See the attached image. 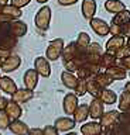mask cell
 Here are the masks:
<instances>
[{
	"label": "cell",
	"instance_id": "1",
	"mask_svg": "<svg viewBox=\"0 0 130 135\" xmlns=\"http://www.w3.org/2000/svg\"><path fill=\"white\" fill-rule=\"evenodd\" d=\"M51 17L52 11L50 6H43L37 11V14L34 17V24L40 31H47L50 28V23H51Z\"/></svg>",
	"mask_w": 130,
	"mask_h": 135
},
{
	"label": "cell",
	"instance_id": "2",
	"mask_svg": "<svg viewBox=\"0 0 130 135\" xmlns=\"http://www.w3.org/2000/svg\"><path fill=\"white\" fill-rule=\"evenodd\" d=\"M64 48H65V45H64V40L62 38H55V40L50 41L47 51H45V58L48 61H52V62L57 61V59L61 58Z\"/></svg>",
	"mask_w": 130,
	"mask_h": 135
},
{
	"label": "cell",
	"instance_id": "3",
	"mask_svg": "<svg viewBox=\"0 0 130 135\" xmlns=\"http://www.w3.org/2000/svg\"><path fill=\"white\" fill-rule=\"evenodd\" d=\"M102 70V66L98 65V63H91V62H86L83 66H81L77 72V76L79 79H83V80H89L92 78H95L99 72Z\"/></svg>",
	"mask_w": 130,
	"mask_h": 135
},
{
	"label": "cell",
	"instance_id": "4",
	"mask_svg": "<svg viewBox=\"0 0 130 135\" xmlns=\"http://www.w3.org/2000/svg\"><path fill=\"white\" fill-rule=\"evenodd\" d=\"M17 45V38L6 35L0 38V58H7L11 55V51L14 49V46Z\"/></svg>",
	"mask_w": 130,
	"mask_h": 135
},
{
	"label": "cell",
	"instance_id": "5",
	"mask_svg": "<svg viewBox=\"0 0 130 135\" xmlns=\"http://www.w3.org/2000/svg\"><path fill=\"white\" fill-rule=\"evenodd\" d=\"M103 52H105L103 46L99 42H91L89 48H88V52H86V62L100 65V56H102Z\"/></svg>",
	"mask_w": 130,
	"mask_h": 135
},
{
	"label": "cell",
	"instance_id": "6",
	"mask_svg": "<svg viewBox=\"0 0 130 135\" xmlns=\"http://www.w3.org/2000/svg\"><path fill=\"white\" fill-rule=\"evenodd\" d=\"M79 101H78V96L75 93H68L65 94L64 100H62V110H64L65 114L68 115H74L75 110L78 108Z\"/></svg>",
	"mask_w": 130,
	"mask_h": 135
},
{
	"label": "cell",
	"instance_id": "7",
	"mask_svg": "<svg viewBox=\"0 0 130 135\" xmlns=\"http://www.w3.org/2000/svg\"><path fill=\"white\" fill-rule=\"evenodd\" d=\"M103 105H105V103L99 99V97H93V99H92V101L89 103V117L92 120L98 121L102 118V115L105 114Z\"/></svg>",
	"mask_w": 130,
	"mask_h": 135
},
{
	"label": "cell",
	"instance_id": "8",
	"mask_svg": "<svg viewBox=\"0 0 130 135\" xmlns=\"http://www.w3.org/2000/svg\"><path fill=\"white\" fill-rule=\"evenodd\" d=\"M106 131H109V135H130V120L119 117V121Z\"/></svg>",
	"mask_w": 130,
	"mask_h": 135
},
{
	"label": "cell",
	"instance_id": "9",
	"mask_svg": "<svg viewBox=\"0 0 130 135\" xmlns=\"http://www.w3.org/2000/svg\"><path fill=\"white\" fill-rule=\"evenodd\" d=\"M89 25L92 28V31L95 34H98L99 37H105L107 34H110V28H109V24L102 18H98V17H93L92 20H89Z\"/></svg>",
	"mask_w": 130,
	"mask_h": 135
},
{
	"label": "cell",
	"instance_id": "10",
	"mask_svg": "<svg viewBox=\"0 0 130 135\" xmlns=\"http://www.w3.org/2000/svg\"><path fill=\"white\" fill-rule=\"evenodd\" d=\"M20 65H21V58H20V55L11 54L10 56L3 59V63H2V68H0V69L3 72H6V73H11V72H14L16 69H19Z\"/></svg>",
	"mask_w": 130,
	"mask_h": 135
},
{
	"label": "cell",
	"instance_id": "11",
	"mask_svg": "<svg viewBox=\"0 0 130 135\" xmlns=\"http://www.w3.org/2000/svg\"><path fill=\"white\" fill-rule=\"evenodd\" d=\"M119 117H120V111L117 110H110V111H106L102 115V118L99 120L100 125H102L103 129H110L113 125L119 121Z\"/></svg>",
	"mask_w": 130,
	"mask_h": 135
},
{
	"label": "cell",
	"instance_id": "12",
	"mask_svg": "<svg viewBox=\"0 0 130 135\" xmlns=\"http://www.w3.org/2000/svg\"><path fill=\"white\" fill-rule=\"evenodd\" d=\"M9 31H10V35L14 37V38H21L27 34V24L24 23L23 20H11L10 21V25H9Z\"/></svg>",
	"mask_w": 130,
	"mask_h": 135
},
{
	"label": "cell",
	"instance_id": "13",
	"mask_svg": "<svg viewBox=\"0 0 130 135\" xmlns=\"http://www.w3.org/2000/svg\"><path fill=\"white\" fill-rule=\"evenodd\" d=\"M34 69L38 72V75L41 78H50V75H51L50 61L44 56H38L34 59Z\"/></svg>",
	"mask_w": 130,
	"mask_h": 135
},
{
	"label": "cell",
	"instance_id": "14",
	"mask_svg": "<svg viewBox=\"0 0 130 135\" xmlns=\"http://www.w3.org/2000/svg\"><path fill=\"white\" fill-rule=\"evenodd\" d=\"M82 54H83V52H81V51H79L77 42H75V41L69 42V44L64 48V51H62V55H61L62 63H64V62H68V61H71V59L79 56V55H82Z\"/></svg>",
	"mask_w": 130,
	"mask_h": 135
},
{
	"label": "cell",
	"instance_id": "15",
	"mask_svg": "<svg viewBox=\"0 0 130 135\" xmlns=\"http://www.w3.org/2000/svg\"><path fill=\"white\" fill-rule=\"evenodd\" d=\"M38 72L35 69H27L24 72L23 75V82H24V87L27 89H31V90H34L37 87V84H38Z\"/></svg>",
	"mask_w": 130,
	"mask_h": 135
},
{
	"label": "cell",
	"instance_id": "16",
	"mask_svg": "<svg viewBox=\"0 0 130 135\" xmlns=\"http://www.w3.org/2000/svg\"><path fill=\"white\" fill-rule=\"evenodd\" d=\"M33 97H34V90L31 89H27V87H21V89H17L13 94H11V100L17 101V103H27L30 101Z\"/></svg>",
	"mask_w": 130,
	"mask_h": 135
},
{
	"label": "cell",
	"instance_id": "17",
	"mask_svg": "<svg viewBox=\"0 0 130 135\" xmlns=\"http://www.w3.org/2000/svg\"><path fill=\"white\" fill-rule=\"evenodd\" d=\"M124 44H126V40H124L123 35H112V37L107 40L106 45H105V49H106L107 52L116 54Z\"/></svg>",
	"mask_w": 130,
	"mask_h": 135
},
{
	"label": "cell",
	"instance_id": "18",
	"mask_svg": "<svg viewBox=\"0 0 130 135\" xmlns=\"http://www.w3.org/2000/svg\"><path fill=\"white\" fill-rule=\"evenodd\" d=\"M75 124H77L74 118H69V117H60L54 122L55 128L60 132H69V131H72L75 128Z\"/></svg>",
	"mask_w": 130,
	"mask_h": 135
},
{
	"label": "cell",
	"instance_id": "19",
	"mask_svg": "<svg viewBox=\"0 0 130 135\" xmlns=\"http://www.w3.org/2000/svg\"><path fill=\"white\" fill-rule=\"evenodd\" d=\"M96 8H98V4H96V0H82V6H81V11L83 18L86 20H92L96 14Z\"/></svg>",
	"mask_w": 130,
	"mask_h": 135
},
{
	"label": "cell",
	"instance_id": "20",
	"mask_svg": "<svg viewBox=\"0 0 130 135\" xmlns=\"http://www.w3.org/2000/svg\"><path fill=\"white\" fill-rule=\"evenodd\" d=\"M61 82L66 89L75 90V87H77V84L79 82V78L74 73V72H69V70L65 69V70H62V73H61Z\"/></svg>",
	"mask_w": 130,
	"mask_h": 135
},
{
	"label": "cell",
	"instance_id": "21",
	"mask_svg": "<svg viewBox=\"0 0 130 135\" xmlns=\"http://www.w3.org/2000/svg\"><path fill=\"white\" fill-rule=\"evenodd\" d=\"M103 131L102 125L99 121H91V122H85L83 125H81V132L83 135H98Z\"/></svg>",
	"mask_w": 130,
	"mask_h": 135
},
{
	"label": "cell",
	"instance_id": "22",
	"mask_svg": "<svg viewBox=\"0 0 130 135\" xmlns=\"http://www.w3.org/2000/svg\"><path fill=\"white\" fill-rule=\"evenodd\" d=\"M17 89H19L17 84H16V82L11 78H9V76H2V79H0V90L3 93L11 96Z\"/></svg>",
	"mask_w": 130,
	"mask_h": 135
},
{
	"label": "cell",
	"instance_id": "23",
	"mask_svg": "<svg viewBox=\"0 0 130 135\" xmlns=\"http://www.w3.org/2000/svg\"><path fill=\"white\" fill-rule=\"evenodd\" d=\"M9 129L13 132L14 135H27L30 128H28V125L26 122H23L21 120H11L10 125H9Z\"/></svg>",
	"mask_w": 130,
	"mask_h": 135
},
{
	"label": "cell",
	"instance_id": "24",
	"mask_svg": "<svg viewBox=\"0 0 130 135\" xmlns=\"http://www.w3.org/2000/svg\"><path fill=\"white\" fill-rule=\"evenodd\" d=\"M6 111L10 115L11 120H19L23 114V108H21V105H20V103H17V101H14V100H9Z\"/></svg>",
	"mask_w": 130,
	"mask_h": 135
},
{
	"label": "cell",
	"instance_id": "25",
	"mask_svg": "<svg viewBox=\"0 0 130 135\" xmlns=\"http://www.w3.org/2000/svg\"><path fill=\"white\" fill-rule=\"evenodd\" d=\"M106 73L110 76L113 80H124L127 78V70L120 65H115V66L106 69Z\"/></svg>",
	"mask_w": 130,
	"mask_h": 135
},
{
	"label": "cell",
	"instance_id": "26",
	"mask_svg": "<svg viewBox=\"0 0 130 135\" xmlns=\"http://www.w3.org/2000/svg\"><path fill=\"white\" fill-rule=\"evenodd\" d=\"M88 117H89V104H79L78 108L75 110V113H74L75 122L82 124V122L86 121Z\"/></svg>",
	"mask_w": 130,
	"mask_h": 135
},
{
	"label": "cell",
	"instance_id": "27",
	"mask_svg": "<svg viewBox=\"0 0 130 135\" xmlns=\"http://www.w3.org/2000/svg\"><path fill=\"white\" fill-rule=\"evenodd\" d=\"M117 65V58L115 54L112 52H107V51H105L102 54V56H100V66H102V69H109V68Z\"/></svg>",
	"mask_w": 130,
	"mask_h": 135
},
{
	"label": "cell",
	"instance_id": "28",
	"mask_svg": "<svg viewBox=\"0 0 130 135\" xmlns=\"http://www.w3.org/2000/svg\"><path fill=\"white\" fill-rule=\"evenodd\" d=\"M77 45H78V48H79V51L81 52H83V54H86L88 52V48H89V45H91V37H89V34L88 32H79L78 34V38H77Z\"/></svg>",
	"mask_w": 130,
	"mask_h": 135
},
{
	"label": "cell",
	"instance_id": "29",
	"mask_svg": "<svg viewBox=\"0 0 130 135\" xmlns=\"http://www.w3.org/2000/svg\"><path fill=\"white\" fill-rule=\"evenodd\" d=\"M2 14H6V16H9L10 18H13V20H17L20 18V17L23 16V11H21V8L20 7H16L13 6V4H3V11H2Z\"/></svg>",
	"mask_w": 130,
	"mask_h": 135
},
{
	"label": "cell",
	"instance_id": "30",
	"mask_svg": "<svg viewBox=\"0 0 130 135\" xmlns=\"http://www.w3.org/2000/svg\"><path fill=\"white\" fill-rule=\"evenodd\" d=\"M105 8H106V11L109 13H113V14H117V13L123 11L126 6L123 2H120V0H106L105 2Z\"/></svg>",
	"mask_w": 130,
	"mask_h": 135
},
{
	"label": "cell",
	"instance_id": "31",
	"mask_svg": "<svg viewBox=\"0 0 130 135\" xmlns=\"http://www.w3.org/2000/svg\"><path fill=\"white\" fill-rule=\"evenodd\" d=\"M99 99L103 101L105 104H115L117 100H119V97H117V94L113 90H110L109 87H105L102 93H100V96H99Z\"/></svg>",
	"mask_w": 130,
	"mask_h": 135
},
{
	"label": "cell",
	"instance_id": "32",
	"mask_svg": "<svg viewBox=\"0 0 130 135\" xmlns=\"http://www.w3.org/2000/svg\"><path fill=\"white\" fill-rule=\"evenodd\" d=\"M86 86H88V93H89L92 97H99L100 93H102V90H103V87L100 86L93 78L86 80Z\"/></svg>",
	"mask_w": 130,
	"mask_h": 135
},
{
	"label": "cell",
	"instance_id": "33",
	"mask_svg": "<svg viewBox=\"0 0 130 135\" xmlns=\"http://www.w3.org/2000/svg\"><path fill=\"white\" fill-rule=\"evenodd\" d=\"M129 21H130V10L124 8L123 11L115 14V17L112 18L110 23H115V24H119V25H124L126 23H129Z\"/></svg>",
	"mask_w": 130,
	"mask_h": 135
},
{
	"label": "cell",
	"instance_id": "34",
	"mask_svg": "<svg viewBox=\"0 0 130 135\" xmlns=\"http://www.w3.org/2000/svg\"><path fill=\"white\" fill-rule=\"evenodd\" d=\"M93 79H95L96 82H98V83H99V84H100V86H102L103 89H105V87H109V86H110V84H112L113 82H115V80H113V79L110 78V76H109V75L106 73V70H105V72L100 70V72H99V73L95 76Z\"/></svg>",
	"mask_w": 130,
	"mask_h": 135
},
{
	"label": "cell",
	"instance_id": "35",
	"mask_svg": "<svg viewBox=\"0 0 130 135\" xmlns=\"http://www.w3.org/2000/svg\"><path fill=\"white\" fill-rule=\"evenodd\" d=\"M119 103H117V107H119V111H126L130 107V94L126 90H123V93L119 97Z\"/></svg>",
	"mask_w": 130,
	"mask_h": 135
},
{
	"label": "cell",
	"instance_id": "36",
	"mask_svg": "<svg viewBox=\"0 0 130 135\" xmlns=\"http://www.w3.org/2000/svg\"><path fill=\"white\" fill-rule=\"evenodd\" d=\"M10 122H11V118L7 114V111L6 110H0V129H7Z\"/></svg>",
	"mask_w": 130,
	"mask_h": 135
},
{
	"label": "cell",
	"instance_id": "37",
	"mask_svg": "<svg viewBox=\"0 0 130 135\" xmlns=\"http://www.w3.org/2000/svg\"><path fill=\"white\" fill-rule=\"evenodd\" d=\"M75 94H77L78 97H82V96H85L86 93H88V86H86V80H83V79H79V82L77 84V87H75Z\"/></svg>",
	"mask_w": 130,
	"mask_h": 135
},
{
	"label": "cell",
	"instance_id": "38",
	"mask_svg": "<svg viewBox=\"0 0 130 135\" xmlns=\"http://www.w3.org/2000/svg\"><path fill=\"white\" fill-rule=\"evenodd\" d=\"M116 55V58H117V61L119 59H124V58H127V56H130V45L126 42V44L122 46V48L117 51V52L115 54Z\"/></svg>",
	"mask_w": 130,
	"mask_h": 135
},
{
	"label": "cell",
	"instance_id": "39",
	"mask_svg": "<svg viewBox=\"0 0 130 135\" xmlns=\"http://www.w3.org/2000/svg\"><path fill=\"white\" fill-rule=\"evenodd\" d=\"M9 25H10V21L9 23H6V21H0V38L6 37V35H10Z\"/></svg>",
	"mask_w": 130,
	"mask_h": 135
},
{
	"label": "cell",
	"instance_id": "40",
	"mask_svg": "<svg viewBox=\"0 0 130 135\" xmlns=\"http://www.w3.org/2000/svg\"><path fill=\"white\" fill-rule=\"evenodd\" d=\"M109 28H110V35H122V25L110 23L109 24Z\"/></svg>",
	"mask_w": 130,
	"mask_h": 135
},
{
	"label": "cell",
	"instance_id": "41",
	"mask_svg": "<svg viewBox=\"0 0 130 135\" xmlns=\"http://www.w3.org/2000/svg\"><path fill=\"white\" fill-rule=\"evenodd\" d=\"M44 135H60V131L55 128V125H45Z\"/></svg>",
	"mask_w": 130,
	"mask_h": 135
},
{
	"label": "cell",
	"instance_id": "42",
	"mask_svg": "<svg viewBox=\"0 0 130 135\" xmlns=\"http://www.w3.org/2000/svg\"><path fill=\"white\" fill-rule=\"evenodd\" d=\"M31 0H10V3L13 4V6L16 7H20V8H23V7H26L28 3H30Z\"/></svg>",
	"mask_w": 130,
	"mask_h": 135
},
{
	"label": "cell",
	"instance_id": "43",
	"mask_svg": "<svg viewBox=\"0 0 130 135\" xmlns=\"http://www.w3.org/2000/svg\"><path fill=\"white\" fill-rule=\"evenodd\" d=\"M117 65L123 66L126 70H129V72H130V56L124 58V59H119V61H117Z\"/></svg>",
	"mask_w": 130,
	"mask_h": 135
},
{
	"label": "cell",
	"instance_id": "44",
	"mask_svg": "<svg viewBox=\"0 0 130 135\" xmlns=\"http://www.w3.org/2000/svg\"><path fill=\"white\" fill-rule=\"evenodd\" d=\"M122 35L124 38H130V21L126 23L124 25H122Z\"/></svg>",
	"mask_w": 130,
	"mask_h": 135
},
{
	"label": "cell",
	"instance_id": "45",
	"mask_svg": "<svg viewBox=\"0 0 130 135\" xmlns=\"http://www.w3.org/2000/svg\"><path fill=\"white\" fill-rule=\"evenodd\" d=\"M28 135H44V128H30Z\"/></svg>",
	"mask_w": 130,
	"mask_h": 135
},
{
	"label": "cell",
	"instance_id": "46",
	"mask_svg": "<svg viewBox=\"0 0 130 135\" xmlns=\"http://www.w3.org/2000/svg\"><path fill=\"white\" fill-rule=\"evenodd\" d=\"M78 0H58V3L61 4V6H72V4H75Z\"/></svg>",
	"mask_w": 130,
	"mask_h": 135
},
{
	"label": "cell",
	"instance_id": "47",
	"mask_svg": "<svg viewBox=\"0 0 130 135\" xmlns=\"http://www.w3.org/2000/svg\"><path fill=\"white\" fill-rule=\"evenodd\" d=\"M7 103H9V100H7L6 97H2V96H0V110H6Z\"/></svg>",
	"mask_w": 130,
	"mask_h": 135
},
{
	"label": "cell",
	"instance_id": "48",
	"mask_svg": "<svg viewBox=\"0 0 130 135\" xmlns=\"http://www.w3.org/2000/svg\"><path fill=\"white\" fill-rule=\"evenodd\" d=\"M120 117L123 118H127V120H130V107L126 110V111H120Z\"/></svg>",
	"mask_w": 130,
	"mask_h": 135
},
{
	"label": "cell",
	"instance_id": "49",
	"mask_svg": "<svg viewBox=\"0 0 130 135\" xmlns=\"http://www.w3.org/2000/svg\"><path fill=\"white\" fill-rule=\"evenodd\" d=\"M124 90H126V91H127L129 94H130V80H129V82L124 84Z\"/></svg>",
	"mask_w": 130,
	"mask_h": 135
},
{
	"label": "cell",
	"instance_id": "50",
	"mask_svg": "<svg viewBox=\"0 0 130 135\" xmlns=\"http://www.w3.org/2000/svg\"><path fill=\"white\" fill-rule=\"evenodd\" d=\"M35 2H37V3H40V4H45V3L48 2V0H35Z\"/></svg>",
	"mask_w": 130,
	"mask_h": 135
},
{
	"label": "cell",
	"instance_id": "51",
	"mask_svg": "<svg viewBox=\"0 0 130 135\" xmlns=\"http://www.w3.org/2000/svg\"><path fill=\"white\" fill-rule=\"evenodd\" d=\"M98 135H109V131H106V129H103L100 134H98Z\"/></svg>",
	"mask_w": 130,
	"mask_h": 135
},
{
	"label": "cell",
	"instance_id": "52",
	"mask_svg": "<svg viewBox=\"0 0 130 135\" xmlns=\"http://www.w3.org/2000/svg\"><path fill=\"white\" fill-rule=\"evenodd\" d=\"M64 135H77V132H72V131H69V132H65Z\"/></svg>",
	"mask_w": 130,
	"mask_h": 135
},
{
	"label": "cell",
	"instance_id": "53",
	"mask_svg": "<svg viewBox=\"0 0 130 135\" xmlns=\"http://www.w3.org/2000/svg\"><path fill=\"white\" fill-rule=\"evenodd\" d=\"M9 2H10V0H0V3H2V4H7Z\"/></svg>",
	"mask_w": 130,
	"mask_h": 135
},
{
	"label": "cell",
	"instance_id": "54",
	"mask_svg": "<svg viewBox=\"0 0 130 135\" xmlns=\"http://www.w3.org/2000/svg\"><path fill=\"white\" fill-rule=\"evenodd\" d=\"M2 11H3V4L0 3V14H2Z\"/></svg>",
	"mask_w": 130,
	"mask_h": 135
},
{
	"label": "cell",
	"instance_id": "55",
	"mask_svg": "<svg viewBox=\"0 0 130 135\" xmlns=\"http://www.w3.org/2000/svg\"><path fill=\"white\" fill-rule=\"evenodd\" d=\"M2 63H3V58H0V68H2Z\"/></svg>",
	"mask_w": 130,
	"mask_h": 135
},
{
	"label": "cell",
	"instance_id": "56",
	"mask_svg": "<svg viewBox=\"0 0 130 135\" xmlns=\"http://www.w3.org/2000/svg\"><path fill=\"white\" fill-rule=\"evenodd\" d=\"M127 44L130 45V38H127Z\"/></svg>",
	"mask_w": 130,
	"mask_h": 135
},
{
	"label": "cell",
	"instance_id": "57",
	"mask_svg": "<svg viewBox=\"0 0 130 135\" xmlns=\"http://www.w3.org/2000/svg\"><path fill=\"white\" fill-rule=\"evenodd\" d=\"M0 79H2V75H0Z\"/></svg>",
	"mask_w": 130,
	"mask_h": 135
},
{
	"label": "cell",
	"instance_id": "58",
	"mask_svg": "<svg viewBox=\"0 0 130 135\" xmlns=\"http://www.w3.org/2000/svg\"><path fill=\"white\" fill-rule=\"evenodd\" d=\"M0 91H2V90H0Z\"/></svg>",
	"mask_w": 130,
	"mask_h": 135
},
{
	"label": "cell",
	"instance_id": "59",
	"mask_svg": "<svg viewBox=\"0 0 130 135\" xmlns=\"http://www.w3.org/2000/svg\"><path fill=\"white\" fill-rule=\"evenodd\" d=\"M0 135H2V134H0Z\"/></svg>",
	"mask_w": 130,
	"mask_h": 135
},
{
	"label": "cell",
	"instance_id": "60",
	"mask_svg": "<svg viewBox=\"0 0 130 135\" xmlns=\"http://www.w3.org/2000/svg\"><path fill=\"white\" fill-rule=\"evenodd\" d=\"M27 135H28V134H27Z\"/></svg>",
	"mask_w": 130,
	"mask_h": 135
},
{
	"label": "cell",
	"instance_id": "61",
	"mask_svg": "<svg viewBox=\"0 0 130 135\" xmlns=\"http://www.w3.org/2000/svg\"><path fill=\"white\" fill-rule=\"evenodd\" d=\"M82 135H83V134H82Z\"/></svg>",
	"mask_w": 130,
	"mask_h": 135
}]
</instances>
